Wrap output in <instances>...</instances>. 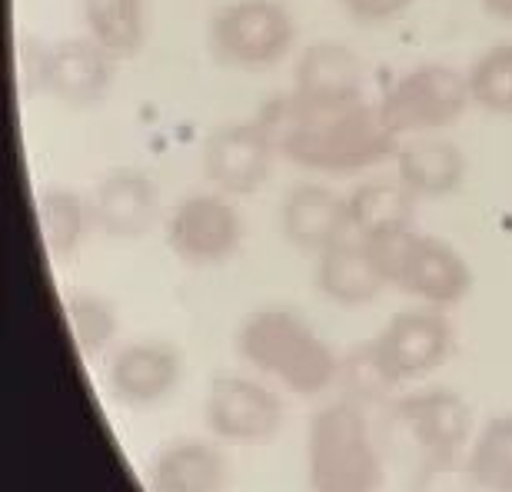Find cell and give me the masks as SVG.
I'll list each match as a JSON object with an SVG mask.
<instances>
[{"label": "cell", "instance_id": "ffe728a7", "mask_svg": "<svg viewBox=\"0 0 512 492\" xmlns=\"http://www.w3.org/2000/svg\"><path fill=\"white\" fill-rule=\"evenodd\" d=\"M87 37L117 60L137 57L150 37V0H80Z\"/></svg>", "mask_w": 512, "mask_h": 492}, {"label": "cell", "instance_id": "7402d4cb", "mask_svg": "<svg viewBox=\"0 0 512 492\" xmlns=\"http://www.w3.org/2000/svg\"><path fill=\"white\" fill-rule=\"evenodd\" d=\"M37 223L47 250L54 256H70L84 243L90 223H94V210H90V200L80 197L77 190L47 187L37 197Z\"/></svg>", "mask_w": 512, "mask_h": 492}, {"label": "cell", "instance_id": "44dd1931", "mask_svg": "<svg viewBox=\"0 0 512 492\" xmlns=\"http://www.w3.org/2000/svg\"><path fill=\"white\" fill-rule=\"evenodd\" d=\"M346 203H350V227L356 237H383V233L413 227L419 200L399 183V177H380L360 183Z\"/></svg>", "mask_w": 512, "mask_h": 492}, {"label": "cell", "instance_id": "8fae6325", "mask_svg": "<svg viewBox=\"0 0 512 492\" xmlns=\"http://www.w3.org/2000/svg\"><path fill=\"white\" fill-rule=\"evenodd\" d=\"M283 399L250 376L223 373L210 383L207 426L227 443L260 446L283 429Z\"/></svg>", "mask_w": 512, "mask_h": 492}, {"label": "cell", "instance_id": "83f0119b", "mask_svg": "<svg viewBox=\"0 0 512 492\" xmlns=\"http://www.w3.org/2000/svg\"><path fill=\"white\" fill-rule=\"evenodd\" d=\"M340 4L350 10L356 20H366V24H383V20H393L396 14H403L413 0H340Z\"/></svg>", "mask_w": 512, "mask_h": 492}, {"label": "cell", "instance_id": "6da1fadb", "mask_svg": "<svg viewBox=\"0 0 512 492\" xmlns=\"http://www.w3.org/2000/svg\"><path fill=\"white\" fill-rule=\"evenodd\" d=\"M276 153L313 173H360L393 160L399 137L386 127L380 104L356 100L340 107H313L293 94L273 97L260 117Z\"/></svg>", "mask_w": 512, "mask_h": 492}, {"label": "cell", "instance_id": "d6986e66", "mask_svg": "<svg viewBox=\"0 0 512 492\" xmlns=\"http://www.w3.org/2000/svg\"><path fill=\"white\" fill-rule=\"evenodd\" d=\"M230 486V463L207 439H173L153 456V492H223Z\"/></svg>", "mask_w": 512, "mask_h": 492}, {"label": "cell", "instance_id": "7c38bea8", "mask_svg": "<svg viewBox=\"0 0 512 492\" xmlns=\"http://www.w3.org/2000/svg\"><path fill=\"white\" fill-rule=\"evenodd\" d=\"M373 343L389 373L403 383V379H419L443 366L453 356L456 330L439 306H416V310L396 313Z\"/></svg>", "mask_w": 512, "mask_h": 492}, {"label": "cell", "instance_id": "9c48e42d", "mask_svg": "<svg viewBox=\"0 0 512 492\" xmlns=\"http://www.w3.org/2000/svg\"><path fill=\"white\" fill-rule=\"evenodd\" d=\"M389 423L423 453V459H446L466 449L473 433V406L456 389L433 386L393 399Z\"/></svg>", "mask_w": 512, "mask_h": 492}, {"label": "cell", "instance_id": "484cf974", "mask_svg": "<svg viewBox=\"0 0 512 492\" xmlns=\"http://www.w3.org/2000/svg\"><path fill=\"white\" fill-rule=\"evenodd\" d=\"M64 313H67L70 336H74V343L84 360H94V356H100L110 343H114L117 313L104 296L74 290L64 300Z\"/></svg>", "mask_w": 512, "mask_h": 492}, {"label": "cell", "instance_id": "ac0fdd59", "mask_svg": "<svg viewBox=\"0 0 512 492\" xmlns=\"http://www.w3.org/2000/svg\"><path fill=\"white\" fill-rule=\"evenodd\" d=\"M316 286L326 300L340 306H363L373 303L389 286V280L373 246L350 233L316 256Z\"/></svg>", "mask_w": 512, "mask_h": 492}, {"label": "cell", "instance_id": "4fadbf2b", "mask_svg": "<svg viewBox=\"0 0 512 492\" xmlns=\"http://www.w3.org/2000/svg\"><path fill=\"white\" fill-rule=\"evenodd\" d=\"M183 379V353L167 340H133L107 366V386L117 403L147 409L163 403Z\"/></svg>", "mask_w": 512, "mask_h": 492}, {"label": "cell", "instance_id": "30bf717a", "mask_svg": "<svg viewBox=\"0 0 512 492\" xmlns=\"http://www.w3.org/2000/svg\"><path fill=\"white\" fill-rule=\"evenodd\" d=\"M203 177L227 197H247L270 180L276 143L260 120L223 123L203 140Z\"/></svg>", "mask_w": 512, "mask_h": 492}, {"label": "cell", "instance_id": "f1b7e54d", "mask_svg": "<svg viewBox=\"0 0 512 492\" xmlns=\"http://www.w3.org/2000/svg\"><path fill=\"white\" fill-rule=\"evenodd\" d=\"M483 7L499 20H512V0H483Z\"/></svg>", "mask_w": 512, "mask_h": 492}, {"label": "cell", "instance_id": "cb8c5ba5", "mask_svg": "<svg viewBox=\"0 0 512 492\" xmlns=\"http://www.w3.org/2000/svg\"><path fill=\"white\" fill-rule=\"evenodd\" d=\"M399 379L389 373L376 343H360L340 360V373H336V386L343 389V399L356 406H373L389 399Z\"/></svg>", "mask_w": 512, "mask_h": 492}, {"label": "cell", "instance_id": "277c9868", "mask_svg": "<svg viewBox=\"0 0 512 492\" xmlns=\"http://www.w3.org/2000/svg\"><path fill=\"white\" fill-rule=\"evenodd\" d=\"M373 246L389 286L416 296L426 306H456L473 293V270L453 243L419 233L416 227L363 237Z\"/></svg>", "mask_w": 512, "mask_h": 492}, {"label": "cell", "instance_id": "8992f818", "mask_svg": "<svg viewBox=\"0 0 512 492\" xmlns=\"http://www.w3.org/2000/svg\"><path fill=\"white\" fill-rule=\"evenodd\" d=\"M296 44V17L283 0H230L210 20V50L237 70L276 67Z\"/></svg>", "mask_w": 512, "mask_h": 492}, {"label": "cell", "instance_id": "4316f807", "mask_svg": "<svg viewBox=\"0 0 512 492\" xmlns=\"http://www.w3.org/2000/svg\"><path fill=\"white\" fill-rule=\"evenodd\" d=\"M476 479L469 473V463L459 456L446 459H423L413 492H476Z\"/></svg>", "mask_w": 512, "mask_h": 492}, {"label": "cell", "instance_id": "5b68a950", "mask_svg": "<svg viewBox=\"0 0 512 492\" xmlns=\"http://www.w3.org/2000/svg\"><path fill=\"white\" fill-rule=\"evenodd\" d=\"M117 57L107 54L94 37H70L57 44H20V77L27 90L47 94L70 110L97 107L114 84Z\"/></svg>", "mask_w": 512, "mask_h": 492}, {"label": "cell", "instance_id": "3957f363", "mask_svg": "<svg viewBox=\"0 0 512 492\" xmlns=\"http://www.w3.org/2000/svg\"><path fill=\"white\" fill-rule=\"evenodd\" d=\"M386 466L373 443L363 406L336 399L316 409L306 433L310 492H380Z\"/></svg>", "mask_w": 512, "mask_h": 492}, {"label": "cell", "instance_id": "2e32d148", "mask_svg": "<svg viewBox=\"0 0 512 492\" xmlns=\"http://www.w3.org/2000/svg\"><path fill=\"white\" fill-rule=\"evenodd\" d=\"M366 67L346 44L316 40L300 54L293 70L290 94L313 107H340L366 100Z\"/></svg>", "mask_w": 512, "mask_h": 492}, {"label": "cell", "instance_id": "7a4b0ae2", "mask_svg": "<svg viewBox=\"0 0 512 492\" xmlns=\"http://www.w3.org/2000/svg\"><path fill=\"white\" fill-rule=\"evenodd\" d=\"M240 356L296 396H320L336 383L340 356L290 306H260L240 323Z\"/></svg>", "mask_w": 512, "mask_h": 492}, {"label": "cell", "instance_id": "9a60e30c", "mask_svg": "<svg viewBox=\"0 0 512 492\" xmlns=\"http://www.w3.org/2000/svg\"><path fill=\"white\" fill-rule=\"evenodd\" d=\"M283 240L303 253L320 256L326 246L350 237V203L326 183H296L280 200Z\"/></svg>", "mask_w": 512, "mask_h": 492}, {"label": "cell", "instance_id": "52a82bcc", "mask_svg": "<svg viewBox=\"0 0 512 492\" xmlns=\"http://www.w3.org/2000/svg\"><path fill=\"white\" fill-rule=\"evenodd\" d=\"M386 127L399 140L416 133H439L453 127L473 104L466 74L449 64H419L399 74L376 100Z\"/></svg>", "mask_w": 512, "mask_h": 492}, {"label": "cell", "instance_id": "5bb4252c", "mask_svg": "<svg viewBox=\"0 0 512 492\" xmlns=\"http://www.w3.org/2000/svg\"><path fill=\"white\" fill-rule=\"evenodd\" d=\"M90 210H94V227L104 237L140 240L160 217V187L150 173L137 167H117L97 183Z\"/></svg>", "mask_w": 512, "mask_h": 492}, {"label": "cell", "instance_id": "ba28073f", "mask_svg": "<svg viewBox=\"0 0 512 492\" xmlns=\"http://www.w3.org/2000/svg\"><path fill=\"white\" fill-rule=\"evenodd\" d=\"M170 253L187 266H220L237 256L243 243V217L233 197L220 190L187 193L163 223Z\"/></svg>", "mask_w": 512, "mask_h": 492}, {"label": "cell", "instance_id": "603a6c76", "mask_svg": "<svg viewBox=\"0 0 512 492\" xmlns=\"http://www.w3.org/2000/svg\"><path fill=\"white\" fill-rule=\"evenodd\" d=\"M466 463L483 492H512V413L489 419L469 446Z\"/></svg>", "mask_w": 512, "mask_h": 492}, {"label": "cell", "instance_id": "e0dca14e", "mask_svg": "<svg viewBox=\"0 0 512 492\" xmlns=\"http://www.w3.org/2000/svg\"><path fill=\"white\" fill-rule=\"evenodd\" d=\"M396 177L416 200L453 197L466 180V153L443 133H416L399 140Z\"/></svg>", "mask_w": 512, "mask_h": 492}, {"label": "cell", "instance_id": "d4e9b609", "mask_svg": "<svg viewBox=\"0 0 512 492\" xmlns=\"http://www.w3.org/2000/svg\"><path fill=\"white\" fill-rule=\"evenodd\" d=\"M473 107L496 117H512V40L483 50L466 70Z\"/></svg>", "mask_w": 512, "mask_h": 492}]
</instances>
